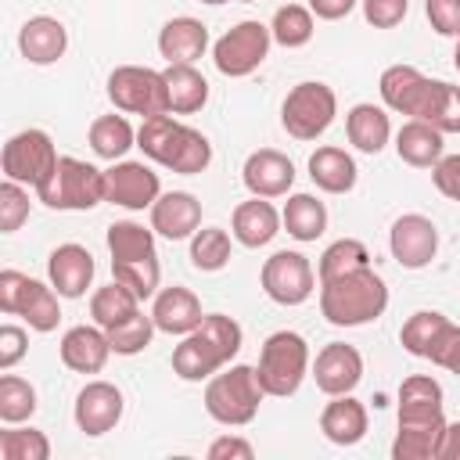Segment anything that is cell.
I'll use <instances>...</instances> for the list:
<instances>
[{
  "label": "cell",
  "mask_w": 460,
  "mask_h": 460,
  "mask_svg": "<svg viewBox=\"0 0 460 460\" xmlns=\"http://www.w3.org/2000/svg\"><path fill=\"white\" fill-rule=\"evenodd\" d=\"M137 147L144 151V158H151L162 169L180 172V176H198L212 162L208 137L201 129L172 119V111L144 119L140 129H137Z\"/></svg>",
  "instance_id": "obj_1"
},
{
  "label": "cell",
  "mask_w": 460,
  "mask_h": 460,
  "mask_svg": "<svg viewBox=\"0 0 460 460\" xmlns=\"http://www.w3.org/2000/svg\"><path fill=\"white\" fill-rule=\"evenodd\" d=\"M244 331L226 313H205L201 327L183 334L172 349V374L180 381H208L216 370H223L241 352Z\"/></svg>",
  "instance_id": "obj_2"
},
{
  "label": "cell",
  "mask_w": 460,
  "mask_h": 460,
  "mask_svg": "<svg viewBox=\"0 0 460 460\" xmlns=\"http://www.w3.org/2000/svg\"><path fill=\"white\" fill-rule=\"evenodd\" d=\"M388 309V284L374 266L320 284V313L331 327H363Z\"/></svg>",
  "instance_id": "obj_3"
},
{
  "label": "cell",
  "mask_w": 460,
  "mask_h": 460,
  "mask_svg": "<svg viewBox=\"0 0 460 460\" xmlns=\"http://www.w3.org/2000/svg\"><path fill=\"white\" fill-rule=\"evenodd\" d=\"M108 252H111V277L126 284L140 302L155 298L158 280H162L155 230L133 219H115L108 226Z\"/></svg>",
  "instance_id": "obj_4"
},
{
  "label": "cell",
  "mask_w": 460,
  "mask_h": 460,
  "mask_svg": "<svg viewBox=\"0 0 460 460\" xmlns=\"http://www.w3.org/2000/svg\"><path fill=\"white\" fill-rule=\"evenodd\" d=\"M262 385L255 367L244 363H226L223 370H216L205 385V410L216 424L223 428H244L255 420L259 406H262Z\"/></svg>",
  "instance_id": "obj_5"
},
{
  "label": "cell",
  "mask_w": 460,
  "mask_h": 460,
  "mask_svg": "<svg viewBox=\"0 0 460 460\" xmlns=\"http://www.w3.org/2000/svg\"><path fill=\"white\" fill-rule=\"evenodd\" d=\"M259 385L266 395L273 399H288L302 388L305 374H309V345L298 331H273L262 349H259V363H255Z\"/></svg>",
  "instance_id": "obj_6"
},
{
  "label": "cell",
  "mask_w": 460,
  "mask_h": 460,
  "mask_svg": "<svg viewBox=\"0 0 460 460\" xmlns=\"http://www.w3.org/2000/svg\"><path fill=\"white\" fill-rule=\"evenodd\" d=\"M36 198L58 212H86L104 201V169L83 158L61 155L54 172L36 187Z\"/></svg>",
  "instance_id": "obj_7"
},
{
  "label": "cell",
  "mask_w": 460,
  "mask_h": 460,
  "mask_svg": "<svg viewBox=\"0 0 460 460\" xmlns=\"http://www.w3.org/2000/svg\"><path fill=\"white\" fill-rule=\"evenodd\" d=\"M334 115H338V93L320 79H305V83L291 86L280 104V126L295 140L323 137L331 129Z\"/></svg>",
  "instance_id": "obj_8"
},
{
  "label": "cell",
  "mask_w": 460,
  "mask_h": 460,
  "mask_svg": "<svg viewBox=\"0 0 460 460\" xmlns=\"http://www.w3.org/2000/svg\"><path fill=\"white\" fill-rule=\"evenodd\" d=\"M58 291L54 284H43V280H32L18 270H4L0 273V309L7 316H22L32 331L40 334H50L61 320V305H58Z\"/></svg>",
  "instance_id": "obj_9"
},
{
  "label": "cell",
  "mask_w": 460,
  "mask_h": 460,
  "mask_svg": "<svg viewBox=\"0 0 460 460\" xmlns=\"http://www.w3.org/2000/svg\"><path fill=\"white\" fill-rule=\"evenodd\" d=\"M108 101L126 115H165L169 111V90L165 75L147 65H119L108 75Z\"/></svg>",
  "instance_id": "obj_10"
},
{
  "label": "cell",
  "mask_w": 460,
  "mask_h": 460,
  "mask_svg": "<svg viewBox=\"0 0 460 460\" xmlns=\"http://www.w3.org/2000/svg\"><path fill=\"white\" fill-rule=\"evenodd\" d=\"M270 47H273L270 25H262V22H255V18H244V22L230 25V29L212 43V61H216V68H219L226 79H244V75H252V72L266 61Z\"/></svg>",
  "instance_id": "obj_11"
},
{
  "label": "cell",
  "mask_w": 460,
  "mask_h": 460,
  "mask_svg": "<svg viewBox=\"0 0 460 460\" xmlns=\"http://www.w3.org/2000/svg\"><path fill=\"white\" fill-rule=\"evenodd\" d=\"M58 151H54V140L43 133V129H22L14 133L7 144H4V155H0V169H4V180H14V183H25V187H40L54 165H58Z\"/></svg>",
  "instance_id": "obj_12"
},
{
  "label": "cell",
  "mask_w": 460,
  "mask_h": 460,
  "mask_svg": "<svg viewBox=\"0 0 460 460\" xmlns=\"http://www.w3.org/2000/svg\"><path fill=\"white\" fill-rule=\"evenodd\" d=\"M259 284L277 305H302L316 291V273H313V266H309V259L302 252H288L284 248V252H273L262 262Z\"/></svg>",
  "instance_id": "obj_13"
},
{
  "label": "cell",
  "mask_w": 460,
  "mask_h": 460,
  "mask_svg": "<svg viewBox=\"0 0 460 460\" xmlns=\"http://www.w3.org/2000/svg\"><path fill=\"white\" fill-rule=\"evenodd\" d=\"M377 90H381L385 108H392L399 115H410V119H428L438 79H428L413 65H388L377 79Z\"/></svg>",
  "instance_id": "obj_14"
},
{
  "label": "cell",
  "mask_w": 460,
  "mask_h": 460,
  "mask_svg": "<svg viewBox=\"0 0 460 460\" xmlns=\"http://www.w3.org/2000/svg\"><path fill=\"white\" fill-rule=\"evenodd\" d=\"M162 194V180L151 165L144 162H111V169H104V201L129 208V212H144L158 201Z\"/></svg>",
  "instance_id": "obj_15"
},
{
  "label": "cell",
  "mask_w": 460,
  "mask_h": 460,
  "mask_svg": "<svg viewBox=\"0 0 460 460\" xmlns=\"http://www.w3.org/2000/svg\"><path fill=\"white\" fill-rule=\"evenodd\" d=\"M388 252L402 270H424L438 252V226L420 212H406L388 230Z\"/></svg>",
  "instance_id": "obj_16"
},
{
  "label": "cell",
  "mask_w": 460,
  "mask_h": 460,
  "mask_svg": "<svg viewBox=\"0 0 460 460\" xmlns=\"http://www.w3.org/2000/svg\"><path fill=\"white\" fill-rule=\"evenodd\" d=\"M122 410H126L122 392L111 381H86L79 388V395H75L72 417H75V428L83 435L97 438V435H108L122 420Z\"/></svg>",
  "instance_id": "obj_17"
},
{
  "label": "cell",
  "mask_w": 460,
  "mask_h": 460,
  "mask_svg": "<svg viewBox=\"0 0 460 460\" xmlns=\"http://www.w3.org/2000/svg\"><path fill=\"white\" fill-rule=\"evenodd\" d=\"M313 381L323 395H349L363 381V356L356 345L331 341L313 359Z\"/></svg>",
  "instance_id": "obj_18"
},
{
  "label": "cell",
  "mask_w": 460,
  "mask_h": 460,
  "mask_svg": "<svg viewBox=\"0 0 460 460\" xmlns=\"http://www.w3.org/2000/svg\"><path fill=\"white\" fill-rule=\"evenodd\" d=\"M241 180L255 198H284L295 187V162L277 147H259L244 158Z\"/></svg>",
  "instance_id": "obj_19"
},
{
  "label": "cell",
  "mask_w": 460,
  "mask_h": 460,
  "mask_svg": "<svg viewBox=\"0 0 460 460\" xmlns=\"http://www.w3.org/2000/svg\"><path fill=\"white\" fill-rule=\"evenodd\" d=\"M93 273H97V262H93L90 248H83L75 241L58 244L47 259V277L61 298H83L86 288L93 284Z\"/></svg>",
  "instance_id": "obj_20"
},
{
  "label": "cell",
  "mask_w": 460,
  "mask_h": 460,
  "mask_svg": "<svg viewBox=\"0 0 460 460\" xmlns=\"http://www.w3.org/2000/svg\"><path fill=\"white\" fill-rule=\"evenodd\" d=\"M151 316H155V327H158L162 334H176V338L198 331L201 320H205V313H201V298H198L190 288H180V284H172V288H158V291H155Z\"/></svg>",
  "instance_id": "obj_21"
},
{
  "label": "cell",
  "mask_w": 460,
  "mask_h": 460,
  "mask_svg": "<svg viewBox=\"0 0 460 460\" xmlns=\"http://www.w3.org/2000/svg\"><path fill=\"white\" fill-rule=\"evenodd\" d=\"M201 226V201L190 190H169L158 194L151 205V230L165 241H187Z\"/></svg>",
  "instance_id": "obj_22"
},
{
  "label": "cell",
  "mask_w": 460,
  "mask_h": 460,
  "mask_svg": "<svg viewBox=\"0 0 460 460\" xmlns=\"http://www.w3.org/2000/svg\"><path fill=\"white\" fill-rule=\"evenodd\" d=\"M108 356H111V341H108V331L97 323L68 327L61 338V363L75 374H101Z\"/></svg>",
  "instance_id": "obj_23"
},
{
  "label": "cell",
  "mask_w": 460,
  "mask_h": 460,
  "mask_svg": "<svg viewBox=\"0 0 460 460\" xmlns=\"http://www.w3.org/2000/svg\"><path fill=\"white\" fill-rule=\"evenodd\" d=\"M205 50H208V29L190 14H176L158 29V54L169 65H194Z\"/></svg>",
  "instance_id": "obj_24"
},
{
  "label": "cell",
  "mask_w": 460,
  "mask_h": 460,
  "mask_svg": "<svg viewBox=\"0 0 460 460\" xmlns=\"http://www.w3.org/2000/svg\"><path fill=\"white\" fill-rule=\"evenodd\" d=\"M280 226H284L280 212L270 205V198H255V194L248 201H241L230 216V234L244 248H266L280 234Z\"/></svg>",
  "instance_id": "obj_25"
},
{
  "label": "cell",
  "mask_w": 460,
  "mask_h": 460,
  "mask_svg": "<svg viewBox=\"0 0 460 460\" xmlns=\"http://www.w3.org/2000/svg\"><path fill=\"white\" fill-rule=\"evenodd\" d=\"M18 50L32 65H54L68 50V29L50 14H36L18 29Z\"/></svg>",
  "instance_id": "obj_26"
},
{
  "label": "cell",
  "mask_w": 460,
  "mask_h": 460,
  "mask_svg": "<svg viewBox=\"0 0 460 460\" xmlns=\"http://www.w3.org/2000/svg\"><path fill=\"white\" fill-rule=\"evenodd\" d=\"M367 424H370L367 406L352 392L349 395H331V402L320 413V431L334 446H356V442H363Z\"/></svg>",
  "instance_id": "obj_27"
},
{
  "label": "cell",
  "mask_w": 460,
  "mask_h": 460,
  "mask_svg": "<svg viewBox=\"0 0 460 460\" xmlns=\"http://www.w3.org/2000/svg\"><path fill=\"white\" fill-rule=\"evenodd\" d=\"M345 137L356 151L363 155H377L385 151V144L392 140V119L385 108L370 104V101H359L345 111Z\"/></svg>",
  "instance_id": "obj_28"
},
{
  "label": "cell",
  "mask_w": 460,
  "mask_h": 460,
  "mask_svg": "<svg viewBox=\"0 0 460 460\" xmlns=\"http://www.w3.org/2000/svg\"><path fill=\"white\" fill-rule=\"evenodd\" d=\"M309 180L327 194H349L359 180V169H356V158L345 147L323 144L309 155Z\"/></svg>",
  "instance_id": "obj_29"
},
{
  "label": "cell",
  "mask_w": 460,
  "mask_h": 460,
  "mask_svg": "<svg viewBox=\"0 0 460 460\" xmlns=\"http://www.w3.org/2000/svg\"><path fill=\"white\" fill-rule=\"evenodd\" d=\"M442 129H435L431 122H424V119H406L402 126H399V133H395V155L406 162V165H413V169H431L438 158H442V151H446V144H442Z\"/></svg>",
  "instance_id": "obj_30"
},
{
  "label": "cell",
  "mask_w": 460,
  "mask_h": 460,
  "mask_svg": "<svg viewBox=\"0 0 460 460\" xmlns=\"http://www.w3.org/2000/svg\"><path fill=\"white\" fill-rule=\"evenodd\" d=\"M442 385L431 374H413L399 385V420H435L442 413Z\"/></svg>",
  "instance_id": "obj_31"
},
{
  "label": "cell",
  "mask_w": 460,
  "mask_h": 460,
  "mask_svg": "<svg viewBox=\"0 0 460 460\" xmlns=\"http://www.w3.org/2000/svg\"><path fill=\"white\" fill-rule=\"evenodd\" d=\"M162 75H165L172 115H194L208 104V79L194 65H169Z\"/></svg>",
  "instance_id": "obj_32"
},
{
  "label": "cell",
  "mask_w": 460,
  "mask_h": 460,
  "mask_svg": "<svg viewBox=\"0 0 460 460\" xmlns=\"http://www.w3.org/2000/svg\"><path fill=\"white\" fill-rule=\"evenodd\" d=\"M442 428H446V417L399 420V431H395V442H392V460H435Z\"/></svg>",
  "instance_id": "obj_33"
},
{
  "label": "cell",
  "mask_w": 460,
  "mask_h": 460,
  "mask_svg": "<svg viewBox=\"0 0 460 460\" xmlns=\"http://www.w3.org/2000/svg\"><path fill=\"white\" fill-rule=\"evenodd\" d=\"M280 223L295 241L309 244L327 230V205L316 194H291L280 208Z\"/></svg>",
  "instance_id": "obj_34"
},
{
  "label": "cell",
  "mask_w": 460,
  "mask_h": 460,
  "mask_svg": "<svg viewBox=\"0 0 460 460\" xmlns=\"http://www.w3.org/2000/svg\"><path fill=\"white\" fill-rule=\"evenodd\" d=\"M90 147L104 162H122L129 147H137V129L126 115H101L90 122Z\"/></svg>",
  "instance_id": "obj_35"
},
{
  "label": "cell",
  "mask_w": 460,
  "mask_h": 460,
  "mask_svg": "<svg viewBox=\"0 0 460 460\" xmlns=\"http://www.w3.org/2000/svg\"><path fill=\"white\" fill-rule=\"evenodd\" d=\"M133 313H140V298H137L126 284H119V280L97 288L93 298H90V316H93V323L104 327V331L115 327V323H122V320H129Z\"/></svg>",
  "instance_id": "obj_36"
},
{
  "label": "cell",
  "mask_w": 460,
  "mask_h": 460,
  "mask_svg": "<svg viewBox=\"0 0 460 460\" xmlns=\"http://www.w3.org/2000/svg\"><path fill=\"white\" fill-rule=\"evenodd\" d=\"M270 32H273V43L288 47V50H298L313 40L316 32V14L302 4H284L273 11V22H270Z\"/></svg>",
  "instance_id": "obj_37"
},
{
  "label": "cell",
  "mask_w": 460,
  "mask_h": 460,
  "mask_svg": "<svg viewBox=\"0 0 460 460\" xmlns=\"http://www.w3.org/2000/svg\"><path fill=\"white\" fill-rule=\"evenodd\" d=\"M363 266H370L367 244L356 241V237H338V241H331V244L323 248V255H320V262H316V277H320V284H323V280L356 273V270H363Z\"/></svg>",
  "instance_id": "obj_38"
},
{
  "label": "cell",
  "mask_w": 460,
  "mask_h": 460,
  "mask_svg": "<svg viewBox=\"0 0 460 460\" xmlns=\"http://www.w3.org/2000/svg\"><path fill=\"white\" fill-rule=\"evenodd\" d=\"M230 234L223 226H198L190 237V266L201 273H216L230 262Z\"/></svg>",
  "instance_id": "obj_39"
},
{
  "label": "cell",
  "mask_w": 460,
  "mask_h": 460,
  "mask_svg": "<svg viewBox=\"0 0 460 460\" xmlns=\"http://www.w3.org/2000/svg\"><path fill=\"white\" fill-rule=\"evenodd\" d=\"M446 323H449V316H446V313H438V309H417V313L402 323L399 341H402V349H406L410 356L424 359V356H428V349H431V341H435V334H438Z\"/></svg>",
  "instance_id": "obj_40"
},
{
  "label": "cell",
  "mask_w": 460,
  "mask_h": 460,
  "mask_svg": "<svg viewBox=\"0 0 460 460\" xmlns=\"http://www.w3.org/2000/svg\"><path fill=\"white\" fill-rule=\"evenodd\" d=\"M155 331H158V327H155V316H151V313H133L129 320L108 327L111 352H115V356H137V352H144V349L151 345Z\"/></svg>",
  "instance_id": "obj_41"
},
{
  "label": "cell",
  "mask_w": 460,
  "mask_h": 460,
  "mask_svg": "<svg viewBox=\"0 0 460 460\" xmlns=\"http://www.w3.org/2000/svg\"><path fill=\"white\" fill-rule=\"evenodd\" d=\"M32 413H36V388L18 374H4L0 377V420L22 424Z\"/></svg>",
  "instance_id": "obj_42"
},
{
  "label": "cell",
  "mask_w": 460,
  "mask_h": 460,
  "mask_svg": "<svg viewBox=\"0 0 460 460\" xmlns=\"http://www.w3.org/2000/svg\"><path fill=\"white\" fill-rule=\"evenodd\" d=\"M0 460H50V438L40 428H14L0 431Z\"/></svg>",
  "instance_id": "obj_43"
},
{
  "label": "cell",
  "mask_w": 460,
  "mask_h": 460,
  "mask_svg": "<svg viewBox=\"0 0 460 460\" xmlns=\"http://www.w3.org/2000/svg\"><path fill=\"white\" fill-rule=\"evenodd\" d=\"M424 122H431L442 133H460V86L438 79V90H435V101Z\"/></svg>",
  "instance_id": "obj_44"
},
{
  "label": "cell",
  "mask_w": 460,
  "mask_h": 460,
  "mask_svg": "<svg viewBox=\"0 0 460 460\" xmlns=\"http://www.w3.org/2000/svg\"><path fill=\"white\" fill-rule=\"evenodd\" d=\"M25 219H29V190H25V183L4 180L0 183V230L14 234Z\"/></svg>",
  "instance_id": "obj_45"
},
{
  "label": "cell",
  "mask_w": 460,
  "mask_h": 460,
  "mask_svg": "<svg viewBox=\"0 0 460 460\" xmlns=\"http://www.w3.org/2000/svg\"><path fill=\"white\" fill-rule=\"evenodd\" d=\"M424 359H431V363L442 367V370H453L456 359H460V323L449 320V323L435 334V341H431V349H428Z\"/></svg>",
  "instance_id": "obj_46"
},
{
  "label": "cell",
  "mask_w": 460,
  "mask_h": 460,
  "mask_svg": "<svg viewBox=\"0 0 460 460\" xmlns=\"http://www.w3.org/2000/svg\"><path fill=\"white\" fill-rule=\"evenodd\" d=\"M410 11V0H363V18L374 29H395Z\"/></svg>",
  "instance_id": "obj_47"
},
{
  "label": "cell",
  "mask_w": 460,
  "mask_h": 460,
  "mask_svg": "<svg viewBox=\"0 0 460 460\" xmlns=\"http://www.w3.org/2000/svg\"><path fill=\"white\" fill-rule=\"evenodd\" d=\"M424 14L438 36H460V0H424Z\"/></svg>",
  "instance_id": "obj_48"
},
{
  "label": "cell",
  "mask_w": 460,
  "mask_h": 460,
  "mask_svg": "<svg viewBox=\"0 0 460 460\" xmlns=\"http://www.w3.org/2000/svg\"><path fill=\"white\" fill-rule=\"evenodd\" d=\"M431 183L442 198L456 201L460 205V155H442L435 165H431Z\"/></svg>",
  "instance_id": "obj_49"
},
{
  "label": "cell",
  "mask_w": 460,
  "mask_h": 460,
  "mask_svg": "<svg viewBox=\"0 0 460 460\" xmlns=\"http://www.w3.org/2000/svg\"><path fill=\"white\" fill-rule=\"evenodd\" d=\"M29 352V334L18 323H4L0 327V370H11L14 363H22Z\"/></svg>",
  "instance_id": "obj_50"
},
{
  "label": "cell",
  "mask_w": 460,
  "mask_h": 460,
  "mask_svg": "<svg viewBox=\"0 0 460 460\" xmlns=\"http://www.w3.org/2000/svg\"><path fill=\"white\" fill-rule=\"evenodd\" d=\"M255 449L248 438H237V435H223L208 446V460H252Z\"/></svg>",
  "instance_id": "obj_51"
},
{
  "label": "cell",
  "mask_w": 460,
  "mask_h": 460,
  "mask_svg": "<svg viewBox=\"0 0 460 460\" xmlns=\"http://www.w3.org/2000/svg\"><path fill=\"white\" fill-rule=\"evenodd\" d=\"M356 4H359V0H309V11H313L316 18H323V22H338V18L352 14Z\"/></svg>",
  "instance_id": "obj_52"
},
{
  "label": "cell",
  "mask_w": 460,
  "mask_h": 460,
  "mask_svg": "<svg viewBox=\"0 0 460 460\" xmlns=\"http://www.w3.org/2000/svg\"><path fill=\"white\" fill-rule=\"evenodd\" d=\"M435 460H460V420H446Z\"/></svg>",
  "instance_id": "obj_53"
},
{
  "label": "cell",
  "mask_w": 460,
  "mask_h": 460,
  "mask_svg": "<svg viewBox=\"0 0 460 460\" xmlns=\"http://www.w3.org/2000/svg\"><path fill=\"white\" fill-rule=\"evenodd\" d=\"M453 65H456V72H460V36H456V47H453Z\"/></svg>",
  "instance_id": "obj_54"
},
{
  "label": "cell",
  "mask_w": 460,
  "mask_h": 460,
  "mask_svg": "<svg viewBox=\"0 0 460 460\" xmlns=\"http://www.w3.org/2000/svg\"><path fill=\"white\" fill-rule=\"evenodd\" d=\"M201 4H212V7H219V4H226V0H201Z\"/></svg>",
  "instance_id": "obj_55"
},
{
  "label": "cell",
  "mask_w": 460,
  "mask_h": 460,
  "mask_svg": "<svg viewBox=\"0 0 460 460\" xmlns=\"http://www.w3.org/2000/svg\"><path fill=\"white\" fill-rule=\"evenodd\" d=\"M449 374H456V377H460V359H456V367H453V370H449Z\"/></svg>",
  "instance_id": "obj_56"
},
{
  "label": "cell",
  "mask_w": 460,
  "mask_h": 460,
  "mask_svg": "<svg viewBox=\"0 0 460 460\" xmlns=\"http://www.w3.org/2000/svg\"><path fill=\"white\" fill-rule=\"evenodd\" d=\"M244 4H252V0H244Z\"/></svg>",
  "instance_id": "obj_57"
}]
</instances>
